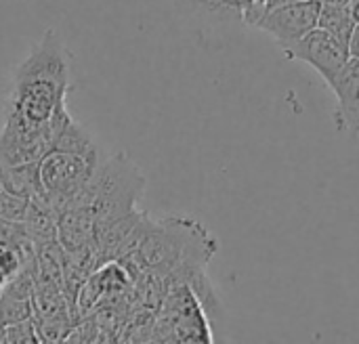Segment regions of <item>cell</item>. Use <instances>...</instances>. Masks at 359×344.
Returning a JSON list of instances; mask_svg holds the SVG:
<instances>
[{
    "mask_svg": "<svg viewBox=\"0 0 359 344\" xmlns=\"http://www.w3.org/2000/svg\"><path fill=\"white\" fill-rule=\"evenodd\" d=\"M101 151L93 153H67L59 149H50L40 160V181L44 187L46 202L53 210L59 212L67 206L72 198H76L95 177L101 166Z\"/></svg>",
    "mask_w": 359,
    "mask_h": 344,
    "instance_id": "cell-3",
    "label": "cell"
},
{
    "mask_svg": "<svg viewBox=\"0 0 359 344\" xmlns=\"http://www.w3.org/2000/svg\"><path fill=\"white\" fill-rule=\"evenodd\" d=\"M38 344L40 336L36 330L34 319H25V322H17V324H8L4 326V344Z\"/></svg>",
    "mask_w": 359,
    "mask_h": 344,
    "instance_id": "cell-13",
    "label": "cell"
},
{
    "mask_svg": "<svg viewBox=\"0 0 359 344\" xmlns=\"http://www.w3.org/2000/svg\"><path fill=\"white\" fill-rule=\"evenodd\" d=\"M349 8H351V15H353V19H355V21H359V0H351Z\"/></svg>",
    "mask_w": 359,
    "mask_h": 344,
    "instance_id": "cell-18",
    "label": "cell"
},
{
    "mask_svg": "<svg viewBox=\"0 0 359 344\" xmlns=\"http://www.w3.org/2000/svg\"><path fill=\"white\" fill-rule=\"evenodd\" d=\"M284 55L290 61H303L311 65L326 84H330L332 78L349 61L347 48L322 27H313L311 32H307L301 40L284 48Z\"/></svg>",
    "mask_w": 359,
    "mask_h": 344,
    "instance_id": "cell-4",
    "label": "cell"
},
{
    "mask_svg": "<svg viewBox=\"0 0 359 344\" xmlns=\"http://www.w3.org/2000/svg\"><path fill=\"white\" fill-rule=\"evenodd\" d=\"M97 221L84 206H67L57 216V242L65 252H78L95 246Z\"/></svg>",
    "mask_w": 359,
    "mask_h": 344,
    "instance_id": "cell-7",
    "label": "cell"
},
{
    "mask_svg": "<svg viewBox=\"0 0 359 344\" xmlns=\"http://www.w3.org/2000/svg\"><path fill=\"white\" fill-rule=\"evenodd\" d=\"M34 317V298H23L0 290V322L4 326Z\"/></svg>",
    "mask_w": 359,
    "mask_h": 344,
    "instance_id": "cell-11",
    "label": "cell"
},
{
    "mask_svg": "<svg viewBox=\"0 0 359 344\" xmlns=\"http://www.w3.org/2000/svg\"><path fill=\"white\" fill-rule=\"evenodd\" d=\"M248 2H250V0H221V4H223L231 15H236V17L242 15V8H244Z\"/></svg>",
    "mask_w": 359,
    "mask_h": 344,
    "instance_id": "cell-16",
    "label": "cell"
},
{
    "mask_svg": "<svg viewBox=\"0 0 359 344\" xmlns=\"http://www.w3.org/2000/svg\"><path fill=\"white\" fill-rule=\"evenodd\" d=\"M337 97V124L339 130H347L359 137V59L349 57L345 67L328 84Z\"/></svg>",
    "mask_w": 359,
    "mask_h": 344,
    "instance_id": "cell-6",
    "label": "cell"
},
{
    "mask_svg": "<svg viewBox=\"0 0 359 344\" xmlns=\"http://www.w3.org/2000/svg\"><path fill=\"white\" fill-rule=\"evenodd\" d=\"M6 282H8V280H6V275H4V273L0 271V290H2L4 286H6Z\"/></svg>",
    "mask_w": 359,
    "mask_h": 344,
    "instance_id": "cell-19",
    "label": "cell"
},
{
    "mask_svg": "<svg viewBox=\"0 0 359 344\" xmlns=\"http://www.w3.org/2000/svg\"><path fill=\"white\" fill-rule=\"evenodd\" d=\"M355 25V19L351 15L349 6H332V4H320V17L318 27L332 34L345 48L351 36V29Z\"/></svg>",
    "mask_w": 359,
    "mask_h": 344,
    "instance_id": "cell-9",
    "label": "cell"
},
{
    "mask_svg": "<svg viewBox=\"0 0 359 344\" xmlns=\"http://www.w3.org/2000/svg\"><path fill=\"white\" fill-rule=\"evenodd\" d=\"M318 17L320 0H297L267 11L257 27L269 34L284 50L301 40L307 32L318 27Z\"/></svg>",
    "mask_w": 359,
    "mask_h": 344,
    "instance_id": "cell-5",
    "label": "cell"
},
{
    "mask_svg": "<svg viewBox=\"0 0 359 344\" xmlns=\"http://www.w3.org/2000/svg\"><path fill=\"white\" fill-rule=\"evenodd\" d=\"M177 6H185L189 11H202V13H215V15H231L221 0H177Z\"/></svg>",
    "mask_w": 359,
    "mask_h": 344,
    "instance_id": "cell-14",
    "label": "cell"
},
{
    "mask_svg": "<svg viewBox=\"0 0 359 344\" xmlns=\"http://www.w3.org/2000/svg\"><path fill=\"white\" fill-rule=\"evenodd\" d=\"M53 149L67 151V153H93V151H99V147L93 141V137L88 135V130L82 124H78L76 120H69L65 124V128L59 132Z\"/></svg>",
    "mask_w": 359,
    "mask_h": 344,
    "instance_id": "cell-10",
    "label": "cell"
},
{
    "mask_svg": "<svg viewBox=\"0 0 359 344\" xmlns=\"http://www.w3.org/2000/svg\"><path fill=\"white\" fill-rule=\"evenodd\" d=\"M143 189L145 177L137 164L126 153H116L101 162L90 183L76 198H72L67 206L88 208L97 225H103L135 212Z\"/></svg>",
    "mask_w": 359,
    "mask_h": 344,
    "instance_id": "cell-2",
    "label": "cell"
},
{
    "mask_svg": "<svg viewBox=\"0 0 359 344\" xmlns=\"http://www.w3.org/2000/svg\"><path fill=\"white\" fill-rule=\"evenodd\" d=\"M0 183H2V189L29 198V200L44 193V187L40 181V162L0 166Z\"/></svg>",
    "mask_w": 359,
    "mask_h": 344,
    "instance_id": "cell-8",
    "label": "cell"
},
{
    "mask_svg": "<svg viewBox=\"0 0 359 344\" xmlns=\"http://www.w3.org/2000/svg\"><path fill=\"white\" fill-rule=\"evenodd\" d=\"M347 53H349V57L359 59V21H355V25L351 29L349 42H347Z\"/></svg>",
    "mask_w": 359,
    "mask_h": 344,
    "instance_id": "cell-15",
    "label": "cell"
},
{
    "mask_svg": "<svg viewBox=\"0 0 359 344\" xmlns=\"http://www.w3.org/2000/svg\"><path fill=\"white\" fill-rule=\"evenodd\" d=\"M320 4H332V6H349L351 0H320Z\"/></svg>",
    "mask_w": 359,
    "mask_h": 344,
    "instance_id": "cell-17",
    "label": "cell"
},
{
    "mask_svg": "<svg viewBox=\"0 0 359 344\" xmlns=\"http://www.w3.org/2000/svg\"><path fill=\"white\" fill-rule=\"evenodd\" d=\"M0 344H4V324L0 322Z\"/></svg>",
    "mask_w": 359,
    "mask_h": 344,
    "instance_id": "cell-20",
    "label": "cell"
},
{
    "mask_svg": "<svg viewBox=\"0 0 359 344\" xmlns=\"http://www.w3.org/2000/svg\"><path fill=\"white\" fill-rule=\"evenodd\" d=\"M72 55L55 29H46L29 57L17 67L4 105V126L42 130L65 105Z\"/></svg>",
    "mask_w": 359,
    "mask_h": 344,
    "instance_id": "cell-1",
    "label": "cell"
},
{
    "mask_svg": "<svg viewBox=\"0 0 359 344\" xmlns=\"http://www.w3.org/2000/svg\"><path fill=\"white\" fill-rule=\"evenodd\" d=\"M29 208V198L0 189V219L11 223H23Z\"/></svg>",
    "mask_w": 359,
    "mask_h": 344,
    "instance_id": "cell-12",
    "label": "cell"
}]
</instances>
